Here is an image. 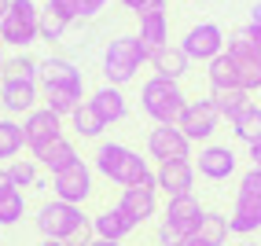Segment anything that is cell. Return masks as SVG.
<instances>
[{"instance_id":"1","label":"cell","mask_w":261,"mask_h":246,"mask_svg":"<svg viewBox=\"0 0 261 246\" xmlns=\"http://www.w3.org/2000/svg\"><path fill=\"white\" fill-rule=\"evenodd\" d=\"M92 169L99 173L103 180L118 184V187H136V184H140V187H159L151 162L140 151H133L129 144H118V140H99V144H96Z\"/></svg>"},{"instance_id":"2","label":"cell","mask_w":261,"mask_h":246,"mask_svg":"<svg viewBox=\"0 0 261 246\" xmlns=\"http://www.w3.org/2000/svg\"><path fill=\"white\" fill-rule=\"evenodd\" d=\"M33 228L41 232V239H59L66 246H89L96 239L92 217L81 206L63 202V199H44L33 213Z\"/></svg>"},{"instance_id":"3","label":"cell","mask_w":261,"mask_h":246,"mask_svg":"<svg viewBox=\"0 0 261 246\" xmlns=\"http://www.w3.org/2000/svg\"><path fill=\"white\" fill-rule=\"evenodd\" d=\"M144 63H151L147 44L136 37V33H118V37L107 44V51H103V77H107V85L125 89V85H133L140 77Z\"/></svg>"},{"instance_id":"4","label":"cell","mask_w":261,"mask_h":246,"mask_svg":"<svg viewBox=\"0 0 261 246\" xmlns=\"http://www.w3.org/2000/svg\"><path fill=\"white\" fill-rule=\"evenodd\" d=\"M184 107H188V96L180 89V81H169V77L151 74L140 85V111L154 121V125H177Z\"/></svg>"},{"instance_id":"5","label":"cell","mask_w":261,"mask_h":246,"mask_svg":"<svg viewBox=\"0 0 261 246\" xmlns=\"http://www.w3.org/2000/svg\"><path fill=\"white\" fill-rule=\"evenodd\" d=\"M206 213V206L195 195H180V199H166V209L154 228V242L159 246H177L180 239H191L199 232V221Z\"/></svg>"},{"instance_id":"6","label":"cell","mask_w":261,"mask_h":246,"mask_svg":"<svg viewBox=\"0 0 261 246\" xmlns=\"http://www.w3.org/2000/svg\"><path fill=\"white\" fill-rule=\"evenodd\" d=\"M228 228L239 239H250L254 232H261V169H254V166L247 173H239L236 206L228 213Z\"/></svg>"},{"instance_id":"7","label":"cell","mask_w":261,"mask_h":246,"mask_svg":"<svg viewBox=\"0 0 261 246\" xmlns=\"http://www.w3.org/2000/svg\"><path fill=\"white\" fill-rule=\"evenodd\" d=\"M0 37L15 51H30L41 41V4L37 0H11L8 15L0 19Z\"/></svg>"},{"instance_id":"8","label":"cell","mask_w":261,"mask_h":246,"mask_svg":"<svg viewBox=\"0 0 261 246\" xmlns=\"http://www.w3.org/2000/svg\"><path fill=\"white\" fill-rule=\"evenodd\" d=\"M228 59L236 66V81H239V89H247L250 96L261 92V48L247 37V33H232L228 37Z\"/></svg>"},{"instance_id":"9","label":"cell","mask_w":261,"mask_h":246,"mask_svg":"<svg viewBox=\"0 0 261 246\" xmlns=\"http://www.w3.org/2000/svg\"><path fill=\"white\" fill-rule=\"evenodd\" d=\"M92 191H96V169L85 162V158H77L74 166H66L63 173L51 177V199L85 206V202L92 199Z\"/></svg>"},{"instance_id":"10","label":"cell","mask_w":261,"mask_h":246,"mask_svg":"<svg viewBox=\"0 0 261 246\" xmlns=\"http://www.w3.org/2000/svg\"><path fill=\"white\" fill-rule=\"evenodd\" d=\"M221 111L214 107V99L210 96H202V99H188V107L180 114V132L191 140V144H214V136L221 129Z\"/></svg>"},{"instance_id":"11","label":"cell","mask_w":261,"mask_h":246,"mask_svg":"<svg viewBox=\"0 0 261 246\" xmlns=\"http://www.w3.org/2000/svg\"><path fill=\"white\" fill-rule=\"evenodd\" d=\"M180 48H184V56L191 59V63H210V59H217L224 48H228V37H224V30H221V22H195L184 37H180Z\"/></svg>"},{"instance_id":"12","label":"cell","mask_w":261,"mask_h":246,"mask_svg":"<svg viewBox=\"0 0 261 246\" xmlns=\"http://www.w3.org/2000/svg\"><path fill=\"white\" fill-rule=\"evenodd\" d=\"M0 107H4L8 118H26L30 111L41 107V85L30 77H0Z\"/></svg>"},{"instance_id":"13","label":"cell","mask_w":261,"mask_h":246,"mask_svg":"<svg viewBox=\"0 0 261 246\" xmlns=\"http://www.w3.org/2000/svg\"><path fill=\"white\" fill-rule=\"evenodd\" d=\"M191 140L180 132V125H154L147 132V158L154 162H188L191 158Z\"/></svg>"},{"instance_id":"14","label":"cell","mask_w":261,"mask_h":246,"mask_svg":"<svg viewBox=\"0 0 261 246\" xmlns=\"http://www.w3.org/2000/svg\"><path fill=\"white\" fill-rule=\"evenodd\" d=\"M236 169H239L236 147H228V144H202L199 147V158H195V173L199 177L221 184V180L236 177Z\"/></svg>"},{"instance_id":"15","label":"cell","mask_w":261,"mask_h":246,"mask_svg":"<svg viewBox=\"0 0 261 246\" xmlns=\"http://www.w3.org/2000/svg\"><path fill=\"white\" fill-rule=\"evenodd\" d=\"M41 89H63V92H74L85 99V74L63 56H48L41 59V77H37Z\"/></svg>"},{"instance_id":"16","label":"cell","mask_w":261,"mask_h":246,"mask_svg":"<svg viewBox=\"0 0 261 246\" xmlns=\"http://www.w3.org/2000/svg\"><path fill=\"white\" fill-rule=\"evenodd\" d=\"M63 114L56 111H48V107H37V111H30L22 118V132H26V151L33 147H41L48 144V140H56V136H66V125H63Z\"/></svg>"},{"instance_id":"17","label":"cell","mask_w":261,"mask_h":246,"mask_svg":"<svg viewBox=\"0 0 261 246\" xmlns=\"http://www.w3.org/2000/svg\"><path fill=\"white\" fill-rule=\"evenodd\" d=\"M154 180H159V191L166 199H180V195H195V162H162L154 169Z\"/></svg>"},{"instance_id":"18","label":"cell","mask_w":261,"mask_h":246,"mask_svg":"<svg viewBox=\"0 0 261 246\" xmlns=\"http://www.w3.org/2000/svg\"><path fill=\"white\" fill-rule=\"evenodd\" d=\"M118 206L129 213V221L140 228L147 221L159 217V187H121V195H118Z\"/></svg>"},{"instance_id":"19","label":"cell","mask_w":261,"mask_h":246,"mask_svg":"<svg viewBox=\"0 0 261 246\" xmlns=\"http://www.w3.org/2000/svg\"><path fill=\"white\" fill-rule=\"evenodd\" d=\"M30 158H33V162H37L41 169H48L51 177H56V173H63L66 166H74L81 154H77V147H74V140H70V136H56V140H48V144L33 147Z\"/></svg>"},{"instance_id":"20","label":"cell","mask_w":261,"mask_h":246,"mask_svg":"<svg viewBox=\"0 0 261 246\" xmlns=\"http://www.w3.org/2000/svg\"><path fill=\"white\" fill-rule=\"evenodd\" d=\"M92 232L99 239H114V242H125L133 232H136V224L129 221V213L121 209L118 202L107 206V209H99V213H92Z\"/></svg>"},{"instance_id":"21","label":"cell","mask_w":261,"mask_h":246,"mask_svg":"<svg viewBox=\"0 0 261 246\" xmlns=\"http://www.w3.org/2000/svg\"><path fill=\"white\" fill-rule=\"evenodd\" d=\"M89 103L103 114V121H107V125H118V121L129 118V99H125V92H121L118 85H107V81H103L99 89L89 96Z\"/></svg>"},{"instance_id":"22","label":"cell","mask_w":261,"mask_h":246,"mask_svg":"<svg viewBox=\"0 0 261 246\" xmlns=\"http://www.w3.org/2000/svg\"><path fill=\"white\" fill-rule=\"evenodd\" d=\"M66 121H70V132H74L77 140H96V144L103 140V132L111 129L107 121H103V114L92 107L89 99H85V103H77V107H74V114L66 118Z\"/></svg>"},{"instance_id":"23","label":"cell","mask_w":261,"mask_h":246,"mask_svg":"<svg viewBox=\"0 0 261 246\" xmlns=\"http://www.w3.org/2000/svg\"><path fill=\"white\" fill-rule=\"evenodd\" d=\"M151 70L159 77H169V81H184V74L191 70V59L184 56L180 44H166L159 51H151Z\"/></svg>"},{"instance_id":"24","label":"cell","mask_w":261,"mask_h":246,"mask_svg":"<svg viewBox=\"0 0 261 246\" xmlns=\"http://www.w3.org/2000/svg\"><path fill=\"white\" fill-rule=\"evenodd\" d=\"M136 19H140L136 37L147 44V51H159V48L169 44V15L166 11H144V15H136Z\"/></svg>"},{"instance_id":"25","label":"cell","mask_w":261,"mask_h":246,"mask_svg":"<svg viewBox=\"0 0 261 246\" xmlns=\"http://www.w3.org/2000/svg\"><path fill=\"white\" fill-rule=\"evenodd\" d=\"M210 99H214V107L221 111V118H224V121L239 118V114L254 103V99H250V92H247V89H239V85H228V89H210Z\"/></svg>"},{"instance_id":"26","label":"cell","mask_w":261,"mask_h":246,"mask_svg":"<svg viewBox=\"0 0 261 246\" xmlns=\"http://www.w3.org/2000/svg\"><path fill=\"white\" fill-rule=\"evenodd\" d=\"M26 147V132H22V118H0V162H15Z\"/></svg>"},{"instance_id":"27","label":"cell","mask_w":261,"mask_h":246,"mask_svg":"<svg viewBox=\"0 0 261 246\" xmlns=\"http://www.w3.org/2000/svg\"><path fill=\"white\" fill-rule=\"evenodd\" d=\"M26 191L15 187V184H4L0 187V228H15L22 217H26Z\"/></svg>"},{"instance_id":"28","label":"cell","mask_w":261,"mask_h":246,"mask_svg":"<svg viewBox=\"0 0 261 246\" xmlns=\"http://www.w3.org/2000/svg\"><path fill=\"white\" fill-rule=\"evenodd\" d=\"M228 125H232V136L239 140V144H247V147L261 144V107H257V103H250V107L243 111L239 118H232Z\"/></svg>"},{"instance_id":"29","label":"cell","mask_w":261,"mask_h":246,"mask_svg":"<svg viewBox=\"0 0 261 246\" xmlns=\"http://www.w3.org/2000/svg\"><path fill=\"white\" fill-rule=\"evenodd\" d=\"M202 242H210V246H224L232 235V228H228V217L217 213V209H206L202 221H199V232H195Z\"/></svg>"},{"instance_id":"30","label":"cell","mask_w":261,"mask_h":246,"mask_svg":"<svg viewBox=\"0 0 261 246\" xmlns=\"http://www.w3.org/2000/svg\"><path fill=\"white\" fill-rule=\"evenodd\" d=\"M8 184L15 187H48L41 180V166L33 162V158H15V162H8Z\"/></svg>"},{"instance_id":"31","label":"cell","mask_w":261,"mask_h":246,"mask_svg":"<svg viewBox=\"0 0 261 246\" xmlns=\"http://www.w3.org/2000/svg\"><path fill=\"white\" fill-rule=\"evenodd\" d=\"M206 85H210V89H228V85H239V81H236V66H232V59H228V51H221L217 59L206 63Z\"/></svg>"},{"instance_id":"32","label":"cell","mask_w":261,"mask_h":246,"mask_svg":"<svg viewBox=\"0 0 261 246\" xmlns=\"http://www.w3.org/2000/svg\"><path fill=\"white\" fill-rule=\"evenodd\" d=\"M66 30H70V22H66L51 4H44V8H41V41H44V44H59V41L66 37Z\"/></svg>"},{"instance_id":"33","label":"cell","mask_w":261,"mask_h":246,"mask_svg":"<svg viewBox=\"0 0 261 246\" xmlns=\"http://www.w3.org/2000/svg\"><path fill=\"white\" fill-rule=\"evenodd\" d=\"M4 74H11V77H30V81H37V77H41V59H33L30 51H19V56L4 59Z\"/></svg>"},{"instance_id":"34","label":"cell","mask_w":261,"mask_h":246,"mask_svg":"<svg viewBox=\"0 0 261 246\" xmlns=\"http://www.w3.org/2000/svg\"><path fill=\"white\" fill-rule=\"evenodd\" d=\"M44 4H51L70 26H74V22H85V19H81V0H44Z\"/></svg>"},{"instance_id":"35","label":"cell","mask_w":261,"mask_h":246,"mask_svg":"<svg viewBox=\"0 0 261 246\" xmlns=\"http://www.w3.org/2000/svg\"><path fill=\"white\" fill-rule=\"evenodd\" d=\"M125 11L144 15V11H169V0H118Z\"/></svg>"},{"instance_id":"36","label":"cell","mask_w":261,"mask_h":246,"mask_svg":"<svg viewBox=\"0 0 261 246\" xmlns=\"http://www.w3.org/2000/svg\"><path fill=\"white\" fill-rule=\"evenodd\" d=\"M111 0H81V19L89 22V19H96V15H103V8H107Z\"/></svg>"},{"instance_id":"37","label":"cell","mask_w":261,"mask_h":246,"mask_svg":"<svg viewBox=\"0 0 261 246\" xmlns=\"http://www.w3.org/2000/svg\"><path fill=\"white\" fill-rule=\"evenodd\" d=\"M243 33H247V37L261 48V22H247V26H243Z\"/></svg>"},{"instance_id":"38","label":"cell","mask_w":261,"mask_h":246,"mask_svg":"<svg viewBox=\"0 0 261 246\" xmlns=\"http://www.w3.org/2000/svg\"><path fill=\"white\" fill-rule=\"evenodd\" d=\"M247 158H250L254 169H261V144H250V147H247Z\"/></svg>"},{"instance_id":"39","label":"cell","mask_w":261,"mask_h":246,"mask_svg":"<svg viewBox=\"0 0 261 246\" xmlns=\"http://www.w3.org/2000/svg\"><path fill=\"white\" fill-rule=\"evenodd\" d=\"M177 246H210V242H202V239H199V235H191V239H180V242H177Z\"/></svg>"},{"instance_id":"40","label":"cell","mask_w":261,"mask_h":246,"mask_svg":"<svg viewBox=\"0 0 261 246\" xmlns=\"http://www.w3.org/2000/svg\"><path fill=\"white\" fill-rule=\"evenodd\" d=\"M89 246H121V242H114V239H99V235H96Z\"/></svg>"},{"instance_id":"41","label":"cell","mask_w":261,"mask_h":246,"mask_svg":"<svg viewBox=\"0 0 261 246\" xmlns=\"http://www.w3.org/2000/svg\"><path fill=\"white\" fill-rule=\"evenodd\" d=\"M250 22H261V0H257V4L250 8Z\"/></svg>"},{"instance_id":"42","label":"cell","mask_w":261,"mask_h":246,"mask_svg":"<svg viewBox=\"0 0 261 246\" xmlns=\"http://www.w3.org/2000/svg\"><path fill=\"white\" fill-rule=\"evenodd\" d=\"M37 246H66V242H59V239H41Z\"/></svg>"},{"instance_id":"43","label":"cell","mask_w":261,"mask_h":246,"mask_svg":"<svg viewBox=\"0 0 261 246\" xmlns=\"http://www.w3.org/2000/svg\"><path fill=\"white\" fill-rule=\"evenodd\" d=\"M8 8H11V0H0V19L8 15Z\"/></svg>"},{"instance_id":"44","label":"cell","mask_w":261,"mask_h":246,"mask_svg":"<svg viewBox=\"0 0 261 246\" xmlns=\"http://www.w3.org/2000/svg\"><path fill=\"white\" fill-rule=\"evenodd\" d=\"M8 184V166H0V187Z\"/></svg>"},{"instance_id":"45","label":"cell","mask_w":261,"mask_h":246,"mask_svg":"<svg viewBox=\"0 0 261 246\" xmlns=\"http://www.w3.org/2000/svg\"><path fill=\"white\" fill-rule=\"evenodd\" d=\"M239 246H257V242H254V239H243V242H239Z\"/></svg>"},{"instance_id":"46","label":"cell","mask_w":261,"mask_h":246,"mask_svg":"<svg viewBox=\"0 0 261 246\" xmlns=\"http://www.w3.org/2000/svg\"><path fill=\"white\" fill-rule=\"evenodd\" d=\"M4 48H8V44H4V37H0V59H4Z\"/></svg>"},{"instance_id":"47","label":"cell","mask_w":261,"mask_h":246,"mask_svg":"<svg viewBox=\"0 0 261 246\" xmlns=\"http://www.w3.org/2000/svg\"><path fill=\"white\" fill-rule=\"evenodd\" d=\"M191 4H214V0H191Z\"/></svg>"},{"instance_id":"48","label":"cell","mask_w":261,"mask_h":246,"mask_svg":"<svg viewBox=\"0 0 261 246\" xmlns=\"http://www.w3.org/2000/svg\"><path fill=\"white\" fill-rule=\"evenodd\" d=\"M0 77H4V59H0Z\"/></svg>"}]
</instances>
